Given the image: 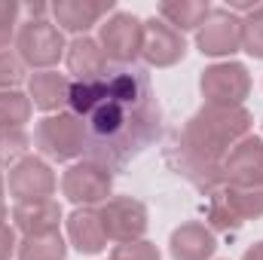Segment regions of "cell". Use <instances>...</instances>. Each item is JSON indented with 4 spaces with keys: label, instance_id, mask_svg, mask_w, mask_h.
<instances>
[{
    "label": "cell",
    "instance_id": "cell-1",
    "mask_svg": "<svg viewBox=\"0 0 263 260\" xmlns=\"http://www.w3.org/2000/svg\"><path fill=\"white\" fill-rule=\"evenodd\" d=\"M86 123V159L117 172L162 132V110L144 70L123 67L101 80Z\"/></svg>",
    "mask_w": 263,
    "mask_h": 260
},
{
    "label": "cell",
    "instance_id": "cell-2",
    "mask_svg": "<svg viewBox=\"0 0 263 260\" xmlns=\"http://www.w3.org/2000/svg\"><path fill=\"white\" fill-rule=\"evenodd\" d=\"M251 114L245 107H217L202 104L190 117L178 141V172H184L199 190H220V162L242 138L251 135Z\"/></svg>",
    "mask_w": 263,
    "mask_h": 260
},
{
    "label": "cell",
    "instance_id": "cell-3",
    "mask_svg": "<svg viewBox=\"0 0 263 260\" xmlns=\"http://www.w3.org/2000/svg\"><path fill=\"white\" fill-rule=\"evenodd\" d=\"M34 147L55 162H70L77 156H86V123L70 110L49 114L34 129Z\"/></svg>",
    "mask_w": 263,
    "mask_h": 260
},
{
    "label": "cell",
    "instance_id": "cell-4",
    "mask_svg": "<svg viewBox=\"0 0 263 260\" xmlns=\"http://www.w3.org/2000/svg\"><path fill=\"white\" fill-rule=\"evenodd\" d=\"M15 49L25 67L34 70H52V65H59V59L65 55V34L59 31L55 22L40 18V22H25L15 31Z\"/></svg>",
    "mask_w": 263,
    "mask_h": 260
},
{
    "label": "cell",
    "instance_id": "cell-5",
    "mask_svg": "<svg viewBox=\"0 0 263 260\" xmlns=\"http://www.w3.org/2000/svg\"><path fill=\"white\" fill-rule=\"evenodd\" d=\"M199 89H202L205 104L242 107V101L251 92V73H248V67L239 65V62H217V65L202 70Z\"/></svg>",
    "mask_w": 263,
    "mask_h": 260
},
{
    "label": "cell",
    "instance_id": "cell-6",
    "mask_svg": "<svg viewBox=\"0 0 263 260\" xmlns=\"http://www.w3.org/2000/svg\"><path fill=\"white\" fill-rule=\"evenodd\" d=\"M114 190V172L92 162V159H83V162H73L62 175V193L77 205V208H95V205H104L110 199Z\"/></svg>",
    "mask_w": 263,
    "mask_h": 260
},
{
    "label": "cell",
    "instance_id": "cell-7",
    "mask_svg": "<svg viewBox=\"0 0 263 260\" xmlns=\"http://www.w3.org/2000/svg\"><path fill=\"white\" fill-rule=\"evenodd\" d=\"M98 43L107 55V62L117 65H135L141 59V43H144V22L135 18L132 12H114L107 22L98 28Z\"/></svg>",
    "mask_w": 263,
    "mask_h": 260
},
{
    "label": "cell",
    "instance_id": "cell-8",
    "mask_svg": "<svg viewBox=\"0 0 263 260\" xmlns=\"http://www.w3.org/2000/svg\"><path fill=\"white\" fill-rule=\"evenodd\" d=\"M196 46L202 55H233L242 49V15L227 6H211L196 31Z\"/></svg>",
    "mask_w": 263,
    "mask_h": 260
},
{
    "label": "cell",
    "instance_id": "cell-9",
    "mask_svg": "<svg viewBox=\"0 0 263 260\" xmlns=\"http://www.w3.org/2000/svg\"><path fill=\"white\" fill-rule=\"evenodd\" d=\"M101 227L107 233L110 242L126 245V242H138L147 233V205L132 199V196H114L98 208Z\"/></svg>",
    "mask_w": 263,
    "mask_h": 260
},
{
    "label": "cell",
    "instance_id": "cell-10",
    "mask_svg": "<svg viewBox=\"0 0 263 260\" xmlns=\"http://www.w3.org/2000/svg\"><path fill=\"white\" fill-rule=\"evenodd\" d=\"M220 178L223 187H254L263 184V141L248 135L220 162Z\"/></svg>",
    "mask_w": 263,
    "mask_h": 260
},
{
    "label": "cell",
    "instance_id": "cell-11",
    "mask_svg": "<svg viewBox=\"0 0 263 260\" xmlns=\"http://www.w3.org/2000/svg\"><path fill=\"white\" fill-rule=\"evenodd\" d=\"M187 55V40L181 31L165 25L162 18H147L144 22V43H141V59L150 67H172Z\"/></svg>",
    "mask_w": 263,
    "mask_h": 260
},
{
    "label": "cell",
    "instance_id": "cell-12",
    "mask_svg": "<svg viewBox=\"0 0 263 260\" xmlns=\"http://www.w3.org/2000/svg\"><path fill=\"white\" fill-rule=\"evenodd\" d=\"M55 187H59L55 172L40 156H25V159H18L9 169V193L15 196V202L49 199V196L55 193Z\"/></svg>",
    "mask_w": 263,
    "mask_h": 260
},
{
    "label": "cell",
    "instance_id": "cell-13",
    "mask_svg": "<svg viewBox=\"0 0 263 260\" xmlns=\"http://www.w3.org/2000/svg\"><path fill=\"white\" fill-rule=\"evenodd\" d=\"M107 12H114V0H55L52 3V22L59 31H70L77 37H86L89 28H95Z\"/></svg>",
    "mask_w": 263,
    "mask_h": 260
},
{
    "label": "cell",
    "instance_id": "cell-14",
    "mask_svg": "<svg viewBox=\"0 0 263 260\" xmlns=\"http://www.w3.org/2000/svg\"><path fill=\"white\" fill-rule=\"evenodd\" d=\"M12 227L22 236H37V233H52L62 224V205L49 196V199H28V202H15L12 211Z\"/></svg>",
    "mask_w": 263,
    "mask_h": 260
},
{
    "label": "cell",
    "instance_id": "cell-15",
    "mask_svg": "<svg viewBox=\"0 0 263 260\" xmlns=\"http://www.w3.org/2000/svg\"><path fill=\"white\" fill-rule=\"evenodd\" d=\"M67 70L73 73V83H95L107 77V55L95 37H73L67 46Z\"/></svg>",
    "mask_w": 263,
    "mask_h": 260
},
{
    "label": "cell",
    "instance_id": "cell-16",
    "mask_svg": "<svg viewBox=\"0 0 263 260\" xmlns=\"http://www.w3.org/2000/svg\"><path fill=\"white\" fill-rule=\"evenodd\" d=\"M214 248H217V239H214L211 227H205L199 220L181 224L168 239V251L175 260H211Z\"/></svg>",
    "mask_w": 263,
    "mask_h": 260
},
{
    "label": "cell",
    "instance_id": "cell-17",
    "mask_svg": "<svg viewBox=\"0 0 263 260\" xmlns=\"http://www.w3.org/2000/svg\"><path fill=\"white\" fill-rule=\"evenodd\" d=\"M28 98L46 114H62L70 98V80L59 70H34L28 77Z\"/></svg>",
    "mask_w": 263,
    "mask_h": 260
},
{
    "label": "cell",
    "instance_id": "cell-18",
    "mask_svg": "<svg viewBox=\"0 0 263 260\" xmlns=\"http://www.w3.org/2000/svg\"><path fill=\"white\" fill-rule=\"evenodd\" d=\"M67 239L80 254H101L110 239L101 227L98 208H77L67 217Z\"/></svg>",
    "mask_w": 263,
    "mask_h": 260
},
{
    "label": "cell",
    "instance_id": "cell-19",
    "mask_svg": "<svg viewBox=\"0 0 263 260\" xmlns=\"http://www.w3.org/2000/svg\"><path fill=\"white\" fill-rule=\"evenodd\" d=\"M211 12L208 0H162L159 3V18L172 25L175 31H199L205 15Z\"/></svg>",
    "mask_w": 263,
    "mask_h": 260
},
{
    "label": "cell",
    "instance_id": "cell-20",
    "mask_svg": "<svg viewBox=\"0 0 263 260\" xmlns=\"http://www.w3.org/2000/svg\"><path fill=\"white\" fill-rule=\"evenodd\" d=\"M220 199L227 202V208L233 211V217L239 224L263 217V184H254V187H220Z\"/></svg>",
    "mask_w": 263,
    "mask_h": 260
},
{
    "label": "cell",
    "instance_id": "cell-21",
    "mask_svg": "<svg viewBox=\"0 0 263 260\" xmlns=\"http://www.w3.org/2000/svg\"><path fill=\"white\" fill-rule=\"evenodd\" d=\"M18 260H65L67 245L59 230L52 233H37V236H22L18 239Z\"/></svg>",
    "mask_w": 263,
    "mask_h": 260
},
{
    "label": "cell",
    "instance_id": "cell-22",
    "mask_svg": "<svg viewBox=\"0 0 263 260\" xmlns=\"http://www.w3.org/2000/svg\"><path fill=\"white\" fill-rule=\"evenodd\" d=\"M31 147V135L25 132V126H0V169L3 165H15L18 159L28 156Z\"/></svg>",
    "mask_w": 263,
    "mask_h": 260
},
{
    "label": "cell",
    "instance_id": "cell-23",
    "mask_svg": "<svg viewBox=\"0 0 263 260\" xmlns=\"http://www.w3.org/2000/svg\"><path fill=\"white\" fill-rule=\"evenodd\" d=\"M31 98L18 89H6L0 92V126H25L31 120Z\"/></svg>",
    "mask_w": 263,
    "mask_h": 260
},
{
    "label": "cell",
    "instance_id": "cell-24",
    "mask_svg": "<svg viewBox=\"0 0 263 260\" xmlns=\"http://www.w3.org/2000/svg\"><path fill=\"white\" fill-rule=\"evenodd\" d=\"M242 49L254 59H263V6H254L242 15Z\"/></svg>",
    "mask_w": 263,
    "mask_h": 260
},
{
    "label": "cell",
    "instance_id": "cell-25",
    "mask_svg": "<svg viewBox=\"0 0 263 260\" xmlns=\"http://www.w3.org/2000/svg\"><path fill=\"white\" fill-rule=\"evenodd\" d=\"M18 12H22V3H15V0H0V52H6L9 43L15 40Z\"/></svg>",
    "mask_w": 263,
    "mask_h": 260
},
{
    "label": "cell",
    "instance_id": "cell-26",
    "mask_svg": "<svg viewBox=\"0 0 263 260\" xmlns=\"http://www.w3.org/2000/svg\"><path fill=\"white\" fill-rule=\"evenodd\" d=\"M110 260H162L159 257V248L147 239H138V242H126V245H117L110 251Z\"/></svg>",
    "mask_w": 263,
    "mask_h": 260
},
{
    "label": "cell",
    "instance_id": "cell-27",
    "mask_svg": "<svg viewBox=\"0 0 263 260\" xmlns=\"http://www.w3.org/2000/svg\"><path fill=\"white\" fill-rule=\"evenodd\" d=\"M25 80V65H22V59L15 55V52H0V92H6V89H15L18 83Z\"/></svg>",
    "mask_w": 263,
    "mask_h": 260
},
{
    "label": "cell",
    "instance_id": "cell-28",
    "mask_svg": "<svg viewBox=\"0 0 263 260\" xmlns=\"http://www.w3.org/2000/svg\"><path fill=\"white\" fill-rule=\"evenodd\" d=\"M208 220H211V227L214 230H223V233H230V230H236L239 227V220L233 217V211L227 208V202L220 199V190H214L211 193V202H208Z\"/></svg>",
    "mask_w": 263,
    "mask_h": 260
},
{
    "label": "cell",
    "instance_id": "cell-29",
    "mask_svg": "<svg viewBox=\"0 0 263 260\" xmlns=\"http://www.w3.org/2000/svg\"><path fill=\"white\" fill-rule=\"evenodd\" d=\"M18 251V239H15V227L0 224V260H9Z\"/></svg>",
    "mask_w": 263,
    "mask_h": 260
},
{
    "label": "cell",
    "instance_id": "cell-30",
    "mask_svg": "<svg viewBox=\"0 0 263 260\" xmlns=\"http://www.w3.org/2000/svg\"><path fill=\"white\" fill-rule=\"evenodd\" d=\"M25 12L31 15V22H40V18H46V15L52 12V3H43V0H31V3H25Z\"/></svg>",
    "mask_w": 263,
    "mask_h": 260
},
{
    "label": "cell",
    "instance_id": "cell-31",
    "mask_svg": "<svg viewBox=\"0 0 263 260\" xmlns=\"http://www.w3.org/2000/svg\"><path fill=\"white\" fill-rule=\"evenodd\" d=\"M242 260H263V242L251 245V248L245 251V257H242Z\"/></svg>",
    "mask_w": 263,
    "mask_h": 260
},
{
    "label": "cell",
    "instance_id": "cell-32",
    "mask_svg": "<svg viewBox=\"0 0 263 260\" xmlns=\"http://www.w3.org/2000/svg\"><path fill=\"white\" fill-rule=\"evenodd\" d=\"M6 217H9V208H6V202H0V224H6Z\"/></svg>",
    "mask_w": 263,
    "mask_h": 260
},
{
    "label": "cell",
    "instance_id": "cell-33",
    "mask_svg": "<svg viewBox=\"0 0 263 260\" xmlns=\"http://www.w3.org/2000/svg\"><path fill=\"white\" fill-rule=\"evenodd\" d=\"M0 202H3V175H0Z\"/></svg>",
    "mask_w": 263,
    "mask_h": 260
}]
</instances>
